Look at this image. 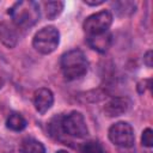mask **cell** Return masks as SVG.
Segmentation results:
<instances>
[{"label":"cell","instance_id":"obj_3","mask_svg":"<svg viewBox=\"0 0 153 153\" xmlns=\"http://www.w3.org/2000/svg\"><path fill=\"white\" fill-rule=\"evenodd\" d=\"M60 43V32L53 26H44L39 31H37L32 39V47L35 50L43 55H49L56 50Z\"/></svg>","mask_w":153,"mask_h":153},{"label":"cell","instance_id":"obj_6","mask_svg":"<svg viewBox=\"0 0 153 153\" xmlns=\"http://www.w3.org/2000/svg\"><path fill=\"white\" fill-rule=\"evenodd\" d=\"M109 140L122 148H130L135 142V134L133 127L124 121L114 123L108 130Z\"/></svg>","mask_w":153,"mask_h":153},{"label":"cell","instance_id":"obj_14","mask_svg":"<svg viewBox=\"0 0 153 153\" xmlns=\"http://www.w3.org/2000/svg\"><path fill=\"white\" fill-rule=\"evenodd\" d=\"M115 7L116 13L120 17H126V16H130L131 13L135 12L136 5L133 1H116L112 4Z\"/></svg>","mask_w":153,"mask_h":153},{"label":"cell","instance_id":"obj_1","mask_svg":"<svg viewBox=\"0 0 153 153\" xmlns=\"http://www.w3.org/2000/svg\"><path fill=\"white\" fill-rule=\"evenodd\" d=\"M13 24L20 29H29L35 25L41 16L39 5L32 0H23L16 2L8 11Z\"/></svg>","mask_w":153,"mask_h":153},{"label":"cell","instance_id":"obj_12","mask_svg":"<svg viewBox=\"0 0 153 153\" xmlns=\"http://www.w3.org/2000/svg\"><path fill=\"white\" fill-rule=\"evenodd\" d=\"M26 120L19 112H12L6 120V127L13 131H22L26 128Z\"/></svg>","mask_w":153,"mask_h":153},{"label":"cell","instance_id":"obj_8","mask_svg":"<svg viewBox=\"0 0 153 153\" xmlns=\"http://www.w3.org/2000/svg\"><path fill=\"white\" fill-rule=\"evenodd\" d=\"M54 104V94L49 88L42 87L33 93V105L38 114L44 115Z\"/></svg>","mask_w":153,"mask_h":153},{"label":"cell","instance_id":"obj_7","mask_svg":"<svg viewBox=\"0 0 153 153\" xmlns=\"http://www.w3.org/2000/svg\"><path fill=\"white\" fill-rule=\"evenodd\" d=\"M131 106V102L127 97H114L104 105V114L108 117H117L126 114Z\"/></svg>","mask_w":153,"mask_h":153},{"label":"cell","instance_id":"obj_19","mask_svg":"<svg viewBox=\"0 0 153 153\" xmlns=\"http://www.w3.org/2000/svg\"><path fill=\"white\" fill-rule=\"evenodd\" d=\"M56 153H69V152H67V151H65V149H60V151H57Z\"/></svg>","mask_w":153,"mask_h":153},{"label":"cell","instance_id":"obj_5","mask_svg":"<svg viewBox=\"0 0 153 153\" xmlns=\"http://www.w3.org/2000/svg\"><path fill=\"white\" fill-rule=\"evenodd\" d=\"M112 24V13L108 10H103L88 16L82 24L84 31L87 37L103 35L109 31Z\"/></svg>","mask_w":153,"mask_h":153},{"label":"cell","instance_id":"obj_4","mask_svg":"<svg viewBox=\"0 0 153 153\" xmlns=\"http://www.w3.org/2000/svg\"><path fill=\"white\" fill-rule=\"evenodd\" d=\"M59 126L61 131L73 137L84 139L88 135V128L85 117L81 112L76 110L71 111L69 114L62 116L59 121Z\"/></svg>","mask_w":153,"mask_h":153},{"label":"cell","instance_id":"obj_9","mask_svg":"<svg viewBox=\"0 0 153 153\" xmlns=\"http://www.w3.org/2000/svg\"><path fill=\"white\" fill-rule=\"evenodd\" d=\"M87 42L92 49L99 53H105L111 44V35L109 32H105L103 35L87 37Z\"/></svg>","mask_w":153,"mask_h":153},{"label":"cell","instance_id":"obj_13","mask_svg":"<svg viewBox=\"0 0 153 153\" xmlns=\"http://www.w3.org/2000/svg\"><path fill=\"white\" fill-rule=\"evenodd\" d=\"M65 6L63 1H45L43 2L44 14L48 19H55L62 12Z\"/></svg>","mask_w":153,"mask_h":153},{"label":"cell","instance_id":"obj_15","mask_svg":"<svg viewBox=\"0 0 153 153\" xmlns=\"http://www.w3.org/2000/svg\"><path fill=\"white\" fill-rule=\"evenodd\" d=\"M80 149H81V153H108L104 146L99 141H96V140L82 143Z\"/></svg>","mask_w":153,"mask_h":153},{"label":"cell","instance_id":"obj_18","mask_svg":"<svg viewBox=\"0 0 153 153\" xmlns=\"http://www.w3.org/2000/svg\"><path fill=\"white\" fill-rule=\"evenodd\" d=\"M84 2L86 5H90V6H98V5H102L104 2V0H99V1H88V0H85Z\"/></svg>","mask_w":153,"mask_h":153},{"label":"cell","instance_id":"obj_16","mask_svg":"<svg viewBox=\"0 0 153 153\" xmlns=\"http://www.w3.org/2000/svg\"><path fill=\"white\" fill-rule=\"evenodd\" d=\"M141 142L145 147H152L153 145V131L151 128H146L141 135Z\"/></svg>","mask_w":153,"mask_h":153},{"label":"cell","instance_id":"obj_11","mask_svg":"<svg viewBox=\"0 0 153 153\" xmlns=\"http://www.w3.org/2000/svg\"><path fill=\"white\" fill-rule=\"evenodd\" d=\"M19 149L22 153H45L44 145L33 137L23 139L20 142Z\"/></svg>","mask_w":153,"mask_h":153},{"label":"cell","instance_id":"obj_2","mask_svg":"<svg viewBox=\"0 0 153 153\" xmlns=\"http://www.w3.org/2000/svg\"><path fill=\"white\" fill-rule=\"evenodd\" d=\"M61 71L65 79L72 81L84 76L88 68L85 54L80 49H72L61 56Z\"/></svg>","mask_w":153,"mask_h":153},{"label":"cell","instance_id":"obj_17","mask_svg":"<svg viewBox=\"0 0 153 153\" xmlns=\"http://www.w3.org/2000/svg\"><path fill=\"white\" fill-rule=\"evenodd\" d=\"M143 62L146 63L147 67H151V66H152V51H151V50L146 53V55H145V57H143Z\"/></svg>","mask_w":153,"mask_h":153},{"label":"cell","instance_id":"obj_10","mask_svg":"<svg viewBox=\"0 0 153 153\" xmlns=\"http://www.w3.org/2000/svg\"><path fill=\"white\" fill-rule=\"evenodd\" d=\"M0 39L6 47L13 48L18 41L17 31L13 29L12 25H10L7 23H2L0 25Z\"/></svg>","mask_w":153,"mask_h":153}]
</instances>
